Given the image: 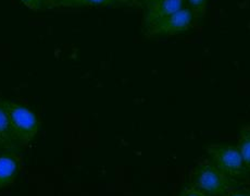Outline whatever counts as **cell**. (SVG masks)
<instances>
[{
	"label": "cell",
	"mask_w": 250,
	"mask_h": 196,
	"mask_svg": "<svg viewBox=\"0 0 250 196\" xmlns=\"http://www.w3.org/2000/svg\"><path fill=\"white\" fill-rule=\"evenodd\" d=\"M207 152L209 160L230 179L239 182L249 178L250 171L245 165L237 145L216 143L207 147Z\"/></svg>",
	"instance_id": "cell-1"
},
{
	"label": "cell",
	"mask_w": 250,
	"mask_h": 196,
	"mask_svg": "<svg viewBox=\"0 0 250 196\" xmlns=\"http://www.w3.org/2000/svg\"><path fill=\"white\" fill-rule=\"evenodd\" d=\"M6 108L13 136L18 143L27 144L38 134L41 121L37 114L21 103L13 100H2Z\"/></svg>",
	"instance_id": "cell-2"
},
{
	"label": "cell",
	"mask_w": 250,
	"mask_h": 196,
	"mask_svg": "<svg viewBox=\"0 0 250 196\" xmlns=\"http://www.w3.org/2000/svg\"><path fill=\"white\" fill-rule=\"evenodd\" d=\"M191 184L209 196H224L238 188V182L223 174L210 160L196 166L191 175Z\"/></svg>",
	"instance_id": "cell-3"
},
{
	"label": "cell",
	"mask_w": 250,
	"mask_h": 196,
	"mask_svg": "<svg viewBox=\"0 0 250 196\" xmlns=\"http://www.w3.org/2000/svg\"><path fill=\"white\" fill-rule=\"evenodd\" d=\"M196 18L194 11L188 6H186L171 16L158 21L152 26L144 31V34L149 38L179 35L190 30Z\"/></svg>",
	"instance_id": "cell-4"
},
{
	"label": "cell",
	"mask_w": 250,
	"mask_h": 196,
	"mask_svg": "<svg viewBox=\"0 0 250 196\" xmlns=\"http://www.w3.org/2000/svg\"><path fill=\"white\" fill-rule=\"evenodd\" d=\"M186 7V0H158L145 8L143 19V30L152 26L158 21Z\"/></svg>",
	"instance_id": "cell-5"
},
{
	"label": "cell",
	"mask_w": 250,
	"mask_h": 196,
	"mask_svg": "<svg viewBox=\"0 0 250 196\" xmlns=\"http://www.w3.org/2000/svg\"><path fill=\"white\" fill-rule=\"evenodd\" d=\"M21 169V159L16 152H0V190L11 185Z\"/></svg>",
	"instance_id": "cell-6"
},
{
	"label": "cell",
	"mask_w": 250,
	"mask_h": 196,
	"mask_svg": "<svg viewBox=\"0 0 250 196\" xmlns=\"http://www.w3.org/2000/svg\"><path fill=\"white\" fill-rule=\"evenodd\" d=\"M119 6L117 0H54L49 8L80 9L91 7H115Z\"/></svg>",
	"instance_id": "cell-7"
},
{
	"label": "cell",
	"mask_w": 250,
	"mask_h": 196,
	"mask_svg": "<svg viewBox=\"0 0 250 196\" xmlns=\"http://www.w3.org/2000/svg\"><path fill=\"white\" fill-rule=\"evenodd\" d=\"M16 142L7 110L2 100H0V146H11Z\"/></svg>",
	"instance_id": "cell-8"
},
{
	"label": "cell",
	"mask_w": 250,
	"mask_h": 196,
	"mask_svg": "<svg viewBox=\"0 0 250 196\" xmlns=\"http://www.w3.org/2000/svg\"><path fill=\"white\" fill-rule=\"evenodd\" d=\"M237 147L245 165L250 171V126H245L240 129Z\"/></svg>",
	"instance_id": "cell-9"
},
{
	"label": "cell",
	"mask_w": 250,
	"mask_h": 196,
	"mask_svg": "<svg viewBox=\"0 0 250 196\" xmlns=\"http://www.w3.org/2000/svg\"><path fill=\"white\" fill-rule=\"evenodd\" d=\"M186 3L194 11L197 18H203L206 12L208 0H186Z\"/></svg>",
	"instance_id": "cell-10"
},
{
	"label": "cell",
	"mask_w": 250,
	"mask_h": 196,
	"mask_svg": "<svg viewBox=\"0 0 250 196\" xmlns=\"http://www.w3.org/2000/svg\"><path fill=\"white\" fill-rule=\"evenodd\" d=\"M177 196H209V195L190 183L183 186Z\"/></svg>",
	"instance_id": "cell-11"
},
{
	"label": "cell",
	"mask_w": 250,
	"mask_h": 196,
	"mask_svg": "<svg viewBox=\"0 0 250 196\" xmlns=\"http://www.w3.org/2000/svg\"><path fill=\"white\" fill-rule=\"evenodd\" d=\"M20 1L32 11H41L47 8V0H20Z\"/></svg>",
	"instance_id": "cell-12"
},
{
	"label": "cell",
	"mask_w": 250,
	"mask_h": 196,
	"mask_svg": "<svg viewBox=\"0 0 250 196\" xmlns=\"http://www.w3.org/2000/svg\"><path fill=\"white\" fill-rule=\"evenodd\" d=\"M119 6L126 7H142L143 0H117Z\"/></svg>",
	"instance_id": "cell-13"
},
{
	"label": "cell",
	"mask_w": 250,
	"mask_h": 196,
	"mask_svg": "<svg viewBox=\"0 0 250 196\" xmlns=\"http://www.w3.org/2000/svg\"><path fill=\"white\" fill-rule=\"evenodd\" d=\"M224 196H250V190H239L236 188L229 191V192L225 194Z\"/></svg>",
	"instance_id": "cell-14"
},
{
	"label": "cell",
	"mask_w": 250,
	"mask_h": 196,
	"mask_svg": "<svg viewBox=\"0 0 250 196\" xmlns=\"http://www.w3.org/2000/svg\"><path fill=\"white\" fill-rule=\"evenodd\" d=\"M156 1H158V0H143V6L146 8L148 6H150V4L155 3Z\"/></svg>",
	"instance_id": "cell-15"
},
{
	"label": "cell",
	"mask_w": 250,
	"mask_h": 196,
	"mask_svg": "<svg viewBox=\"0 0 250 196\" xmlns=\"http://www.w3.org/2000/svg\"><path fill=\"white\" fill-rule=\"evenodd\" d=\"M54 1V0H47V8H49V6H50V3Z\"/></svg>",
	"instance_id": "cell-16"
}]
</instances>
